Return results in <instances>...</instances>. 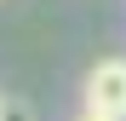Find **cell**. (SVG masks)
Here are the masks:
<instances>
[{
	"label": "cell",
	"instance_id": "6da1fadb",
	"mask_svg": "<svg viewBox=\"0 0 126 121\" xmlns=\"http://www.w3.org/2000/svg\"><path fill=\"white\" fill-rule=\"evenodd\" d=\"M80 110L126 121V58H97L86 69V87H80Z\"/></svg>",
	"mask_w": 126,
	"mask_h": 121
},
{
	"label": "cell",
	"instance_id": "7a4b0ae2",
	"mask_svg": "<svg viewBox=\"0 0 126 121\" xmlns=\"http://www.w3.org/2000/svg\"><path fill=\"white\" fill-rule=\"evenodd\" d=\"M0 121H29V104H17V98H6V115Z\"/></svg>",
	"mask_w": 126,
	"mask_h": 121
},
{
	"label": "cell",
	"instance_id": "3957f363",
	"mask_svg": "<svg viewBox=\"0 0 126 121\" xmlns=\"http://www.w3.org/2000/svg\"><path fill=\"white\" fill-rule=\"evenodd\" d=\"M80 121H109V115H92V110H80Z\"/></svg>",
	"mask_w": 126,
	"mask_h": 121
},
{
	"label": "cell",
	"instance_id": "277c9868",
	"mask_svg": "<svg viewBox=\"0 0 126 121\" xmlns=\"http://www.w3.org/2000/svg\"><path fill=\"white\" fill-rule=\"evenodd\" d=\"M0 115H6V98H0Z\"/></svg>",
	"mask_w": 126,
	"mask_h": 121
}]
</instances>
